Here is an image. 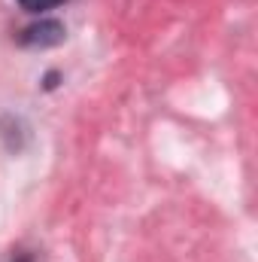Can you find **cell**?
<instances>
[{
	"instance_id": "obj_1",
	"label": "cell",
	"mask_w": 258,
	"mask_h": 262,
	"mask_svg": "<svg viewBox=\"0 0 258 262\" xmlns=\"http://www.w3.org/2000/svg\"><path fill=\"white\" fill-rule=\"evenodd\" d=\"M64 40H67V28L58 18H40V21L28 25L18 34V43L28 46V49H52V46H61Z\"/></svg>"
},
{
	"instance_id": "obj_2",
	"label": "cell",
	"mask_w": 258,
	"mask_h": 262,
	"mask_svg": "<svg viewBox=\"0 0 258 262\" xmlns=\"http://www.w3.org/2000/svg\"><path fill=\"white\" fill-rule=\"evenodd\" d=\"M24 12H46V9H55V6H61L64 0H15Z\"/></svg>"
},
{
	"instance_id": "obj_3",
	"label": "cell",
	"mask_w": 258,
	"mask_h": 262,
	"mask_svg": "<svg viewBox=\"0 0 258 262\" xmlns=\"http://www.w3.org/2000/svg\"><path fill=\"white\" fill-rule=\"evenodd\" d=\"M58 79H61V73H58V70H49V73L43 76V89H46V92L58 89Z\"/></svg>"
},
{
	"instance_id": "obj_4",
	"label": "cell",
	"mask_w": 258,
	"mask_h": 262,
	"mask_svg": "<svg viewBox=\"0 0 258 262\" xmlns=\"http://www.w3.org/2000/svg\"><path fill=\"white\" fill-rule=\"evenodd\" d=\"M12 262H34V256H31V253H15Z\"/></svg>"
}]
</instances>
